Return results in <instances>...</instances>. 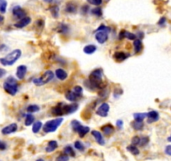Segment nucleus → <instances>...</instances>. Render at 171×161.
<instances>
[{"mask_svg":"<svg viewBox=\"0 0 171 161\" xmlns=\"http://www.w3.org/2000/svg\"><path fill=\"white\" fill-rule=\"evenodd\" d=\"M102 74L103 71L101 68L95 69L90 74L88 80L84 81V85L91 91L102 90L103 88H105L102 81Z\"/></svg>","mask_w":171,"mask_h":161,"instance_id":"nucleus-1","label":"nucleus"},{"mask_svg":"<svg viewBox=\"0 0 171 161\" xmlns=\"http://www.w3.org/2000/svg\"><path fill=\"white\" fill-rule=\"evenodd\" d=\"M21 55H22L21 50H19V49L13 50L12 52L9 53L5 57L0 58V63L2 64L4 66H13L20 58Z\"/></svg>","mask_w":171,"mask_h":161,"instance_id":"nucleus-2","label":"nucleus"},{"mask_svg":"<svg viewBox=\"0 0 171 161\" xmlns=\"http://www.w3.org/2000/svg\"><path fill=\"white\" fill-rule=\"evenodd\" d=\"M4 91L11 96H14L18 90V85L16 79L13 76H9L6 80L4 82Z\"/></svg>","mask_w":171,"mask_h":161,"instance_id":"nucleus-3","label":"nucleus"},{"mask_svg":"<svg viewBox=\"0 0 171 161\" xmlns=\"http://www.w3.org/2000/svg\"><path fill=\"white\" fill-rule=\"evenodd\" d=\"M63 120L64 119L62 118H55L53 120H50L46 122L44 124V127H43V129H44L45 133H49L55 132L57 130V128L61 125Z\"/></svg>","mask_w":171,"mask_h":161,"instance_id":"nucleus-4","label":"nucleus"},{"mask_svg":"<svg viewBox=\"0 0 171 161\" xmlns=\"http://www.w3.org/2000/svg\"><path fill=\"white\" fill-rule=\"evenodd\" d=\"M54 75H55V74H54L52 71H46L40 77H39V78H35V79L33 80V83H34L35 86H38L45 85V84H47L48 82H50V80H53Z\"/></svg>","mask_w":171,"mask_h":161,"instance_id":"nucleus-5","label":"nucleus"},{"mask_svg":"<svg viewBox=\"0 0 171 161\" xmlns=\"http://www.w3.org/2000/svg\"><path fill=\"white\" fill-rule=\"evenodd\" d=\"M61 108H62V111H63V114L69 115V114L74 113L75 112H77L78 108H79V105L76 102L72 103L71 104L61 103Z\"/></svg>","mask_w":171,"mask_h":161,"instance_id":"nucleus-6","label":"nucleus"},{"mask_svg":"<svg viewBox=\"0 0 171 161\" xmlns=\"http://www.w3.org/2000/svg\"><path fill=\"white\" fill-rule=\"evenodd\" d=\"M108 33L107 31L105 30H98L96 31L95 34V39L99 43V44H104L108 39Z\"/></svg>","mask_w":171,"mask_h":161,"instance_id":"nucleus-7","label":"nucleus"},{"mask_svg":"<svg viewBox=\"0 0 171 161\" xmlns=\"http://www.w3.org/2000/svg\"><path fill=\"white\" fill-rule=\"evenodd\" d=\"M110 110V106L107 103H102L96 110V114L102 118H106L108 115V112Z\"/></svg>","mask_w":171,"mask_h":161,"instance_id":"nucleus-8","label":"nucleus"},{"mask_svg":"<svg viewBox=\"0 0 171 161\" xmlns=\"http://www.w3.org/2000/svg\"><path fill=\"white\" fill-rule=\"evenodd\" d=\"M13 15L17 19H21L23 18L26 17V12L24 9H23L20 6H14L12 9Z\"/></svg>","mask_w":171,"mask_h":161,"instance_id":"nucleus-9","label":"nucleus"},{"mask_svg":"<svg viewBox=\"0 0 171 161\" xmlns=\"http://www.w3.org/2000/svg\"><path fill=\"white\" fill-rule=\"evenodd\" d=\"M17 130H18V125H17V123H11V124H9L8 126L4 127L1 130V132H2V133L4 135H9V134L15 133Z\"/></svg>","mask_w":171,"mask_h":161,"instance_id":"nucleus-10","label":"nucleus"},{"mask_svg":"<svg viewBox=\"0 0 171 161\" xmlns=\"http://www.w3.org/2000/svg\"><path fill=\"white\" fill-rule=\"evenodd\" d=\"M27 72V66L24 65H20L16 70V76L18 80H23Z\"/></svg>","mask_w":171,"mask_h":161,"instance_id":"nucleus-11","label":"nucleus"},{"mask_svg":"<svg viewBox=\"0 0 171 161\" xmlns=\"http://www.w3.org/2000/svg\"><path fill=\"white\" fill-rule=\"evenodd\" d=\"M31 23V19L30 17H24L21 19H19L16 24H14V27L18 28V29H23L24 27L28 26Z\"/></svg>","mask_w":171,"mask_h":161,"instance_id":"nucleus-12","label":"nucleus"},{"mask_svg":"<svg viewBox=\"0 0 171 161\" xmlns=\"http://www.w3.org/2000/svg\"><path fill=\"white\" fill-rule=\"evenodd\" d=\"M148 123H152L154 122H157L159 119V114L157 111H150L147 114Z\"/></svg>","mask_w":171,"mask_h":161,"instance_id":"nucleus-13","label":"nucleus"},{"mask_svg":"<svg viewBox=\"0 0 171 161\" xmlns=\"http://www.w3.org/2000/svg\"><path fill=\"white\" fill-rule=\"evenodd\" d=\"M92 136L96 139V143L99 144V145H104L105 144L104 138H103L102 134L99 131H97V130H92Z\"/></svg>","mask_w":171,"mask_h":161,"instance_id":"nucleus-14","label":"nucleus"},{"mask_svg":"<svg viewBox=\"0 0 171 161\" xmlns=\"http://www.w3.org/2000/svg\"><path fill=\"white\" fill-rule=\"evenodd\" d=\"M65 97L68 101H70L71 103L77 102V100H78V98H80L78 96H77V93L74 92L73 90H69V91H67L66 93H65Z\"/></svg>","mask_w":171,"mask_h":161,"instance_id":"nucleus-15","label":"nucleus"},{"mask_svg":"<svg viewBox=\"0 0 171 161\" xmlns=\"http://www.w3.org/2000/svg\"><path fill=\"white\" fill-rule=\"evenodd\" d=\"M129 57V55H128L127 53L124 52H116L113 56V58L117 61H123Z\"/></svg>","mask_w":171,"mask_h":161,"instance_id":"nucleus-16","label":"nucleus"},{"mask_svg":"<svg viewBox=\"0 0 171 161\" xmlns=\"http://www.w3.org/2000/svg\"><path fill=\"white\" fill-rule=\"evenodd\" d=\"M58 148V144L55 140H51L48 143L47 146L45 148V151L47 153H51Z\"/></svg>","mask_w":171,"mask_h":161,"instance_id":"nucleus-17","label":"nucleus"},{"mask_svg":"<svg viewBox=\"0 0 171 161\" xmlns=\"http://www.w3.org/2000/svg\"><path fill=\"white\" fill-rule=\"evenodd\" d=\"M65 11L67 12V13H69V14H75V13H77V5H76L74 3H72V2H69V3H67L66 5H65Z\"/></svg>","mask_w":171,"mask_h":161,"instance_id":"nucleus-18","label":"nucleus"},{"mask_svg":"<svg viewBox=\"0 0 171 161\" xmlns=\"http://www.w3.org/2000/svg\"><path fill=\"white\" fill-rule=\"evenodd\" d=\"M101 130H102V132H103V133L105 135L110 136L111 134H112V133L114 132V127L112 126V124L108 123V124H106V125L102 126Z\"/></svg>","mask_w":171,"mask_h":161,"instance_id":"nucleus-19","label":"nucleus"},{"mask_svg":"<svg viewBox=\"0 0 171 161\" xmlns=\"http://www.w3.org/2000/svg\"><path fill=\"white\" fill-rule=\"evenodd\" d=\"M55 76H56V77L60 80H65V79L67 78V76H68L67 72L65 71V70L60 69V68H59V69H57L55 71Z\"/></svg>","mask_w":171,"mask_h":161,"instance_id":"nucleus-20","label":"nucleus"},{"mask_svg":"<svg viewBox=\"0 0 171 161\" xmlns=\"http://www.w3.org/2000/svg\"><path fill=\"white\" fill-rule=\"evenodd\" d=\"M133 47H134V52L136 54H138L142 51L143 50V43L140 39H136L133 41Z\"/></svg>","mask_w":171,"mask_h":161,"instance_id":"nucleus-21","label":"nucleus"},{"mask_svg":"<svg viewBox=\"0 0 171 161\" xmlns=\"http://www.w3.org/2000/svg\"><path fill=\"white\" fill-rule=\"evenodd\" d=\"M96 51V46L95 45H87L83 48V51L87 55H92Z\"/></svg>","mask_w":171,"mask_h":161,"instance_id":"nucleus-22","label":"nucleus"},{"mask_svg":"<svg viewBox=\"0 0 171 161\" xmlns=\"http://www.w3.org/2000/svg\"><path fill=\"white\" fill-rule=\"evenodd\" d=\"M90 132V128L89 127H85L82 126L81 124V126L79 127V128L77 129V133H78V134L80 135L81 138H83L86 134H87Z\"/></svg>","mask_w":171,"mask_h":161,"instance_id":"nucleus-23","label":"nucleus"},{"mask_svg":"<svg viewBox=\"0 0 171 161\" xmlns=\"http://www.w3.org/2000/svg\"><path fill=\"white\" fill-rule=\"evenodd\" d=\"M51 113H53V115L57 116V117L64 115L63 114V111H62V108H61V103L57 105L56 107H54L53 108L51 109Z\"/></svg>","mask_w":171,"mask_h":161,"instance_id":"nucleus-24","label":"nucleus"},{"mask_svg":"<svg viewBox=\"0 0 171 161\" xmlns=\"http://www.w3.org/2000/svg\"><path fill=\"white\" fill-rule=\"evenodd\" d=\"M131 125L133 127V129H135L137 131H140V130H143V127H144V124L143 122H140V121H133Z\"/></svg>","mask_w":171,"mask_h":161,"instance_id":"nucleus-25","label":"nucleus"},{"mask_svg":"<svg viewBox=\"0 0 171 161\" xmlns=\"http://www.w3.org/2000/svg\"><path fill=\"white\" fill-rule=\"evenodd\" d=\"M148 113H136L133 114V118L136 121H140L143 122L147 118Z\"/></svg>","mask_w":171,"mask_h":161,"instance_id":"nucleus-26","label":"nucleus"},{"mask_svg":"<svg viewBox=\"0 0 171 161\" xmlns=\"http://www.w3.org/2000/svg\"><path fill=\"white\" fill-rule=\"evenodd\" d=\"M35 121V117L33 116L32 113H30L29 114H26L25 116V121H24V125L25 126H30Z\"/></svg>","mask_w":171,"mask_h":161,"instance_id":"nucleus-27","label":"nucleus"},{"mask_svg":"<svg viewBox=\"0 0 171 161\" xmlns=\"http://www.w3.org/2000/svg\"><path fill=\"white\" fill-rule=\"evenodd\" d=\"M57 31H58V33H60V34H66L69 31V27H68L67 24H60L58 27H57Z\"/></svg>","mask_w":171,"mask_h":161,"instance_id":"nucleus-28","label":"nucleus"},{"mask_svg":"<svg viewBox=\"0 0 171 161\" xmlns=\"http://www.w3.org/2000/svg\"><path fill=\"white\" fill-rule=\"evenodd\" d=\"M42 125H43V123H42V122L40 121H37L35 123H34V124H33V127H32V131L34 133H39L40 131V129H41Z\"/></svg>","mask_w":171,"mask_h":161,"instance_id":"nucleus-29","label":"nucleus"},{"mask_svg":"<svg viewBox=\"0 0 171 161\" xmlns=\"http://www.w3.org/2000/svg\"><path fill=\"white\" fill-rule=\"evenodd\" d=\"M63 151H64V154L66 155L71 156V157H75L76 156V153L71 146H65Z\"/></svg>","mask_w":171,"mask_h":161,"instance_id":"nucleus-30","label":"nucleus"},{"mask_svg":"<svg viewBox=\"0 0 171 161\" xmlns=\"http://www.w3.org/2000/svg\"><path fill=\"white\" fill-rule=\"evenodd\" d=\"M127 150L133 155H139V150L136 147V145H133V144L129 145V146L127 147Z\"/></svg>","mask_w":171,"mask_h":161,"instance_id":"nucleus-31","label":"nucleus"},{"mask_svg":"<svg viewBox=\"0 0 171 161\" xmlns=\"http://www.w3.org/2000/svg\"><path fill=\"white\" fill-rule=\"evenodd\" d=\"M38 111H40V107H39L38 105H35V104L30 105V106L27 108V112H28V113H37Z\"/></svg>","mask_w":171,"mask_h":161,"instance_id":"nucleus-32","label":"nucleus"},{"mask_svg":"<svg viewBox=\"0 0 171 161\" xmlns=\"http://www.w3.org/2000/svg\"><path fill=\"white\" fill-rule=\"evenodd\" d=\"M7 6H8V3L6 0H0V13L1 14L6 13Z\"/></svg>","mask_w":171,"mask_h":161,"instance_id":"nucleus-33","label":"nucleus"},{"mask_svg":"<svg viewBox=\"0 0 171 161\" xmlns=\"http://www.w3.org/2000/svg\"><path fill=\"white\" fill-rule=\"evenodd\" d=\"M91 13L92 14L96 15V16H97V17H101L102 15V9H101L100 7H96V8L92 9L91 10Z\"/></svg>","mask_w":171,"mask_h":161,"instance_id":"nucleus-34","label":"nucleus"},{"mask_svg":"<svg viewBox=\"0 0 171 161\" xmlns=\"http://www.w3.org/2000/svg\"><path fill=\"white\" fill-rule=\"evenodd\" d=\"M124 38L126 39H128L130 40H134L137 38V35L135 34H133L129 31H127V30H124Z\"/></svg>","mask_w":171,"mask_h":161,"instance_id":"nucleus-35","label":"nucleus"},{"mask_svg":"<svg viewBox=\"0 0 171 161\" xmlns=\"http://www.w3.org/2000/svg\"><path fill=\"white\" fill-rule=\"evenodd\" d=\"M50 10L51 12V14H52V16L54 18H57L59 16V7L56 5L52 6L50 9Z\"/></svg>","mask_w":171,"mask_h":161,"instance_id":"nucleus-36","label":"nucleus"},{"mask_svg":"<svg viewBox=\"0 0 171 161\" xmlns=\"http://www.w3.org/2000/svg\"><path fill=\"white\" fill-rule=\"evenodd\" d=\"M81 124H82V123L77 120H72L71 122V128H72V129H73L75 132H77V129L79 128V127L81 126Z\"/></svg>","mask_w":171,"mask_h":161,"instance_id":"nucleus-37","label":"nucleus"},{"mask_svg":"<svg viewBox=\"0 0 171 161\" xmlns=\"http://www.w3.org/2000/svg\"><path fill=\"white\" fill-rule=\"evenodd\" d=\"M73 91L76 92L77 94V96L79 97V98H82L83 95V88L82 86H74V88H73Z\"/></svg>","mask_w":171,"mask_h":161,"instance_id":"nucleus-38","label":"nucleus"},{"mask_svg":"<svg viewBox=\"0 0 171 161\" xmlns=\"http://www.w3.org/2000/svg\"><path fill=\"white\" fill-rule=\"evenodd\" d=\"M74 146H75V148L77 150H79L81 152H83L85 150V146H84V144L81 141H76L75 144H74Z\"/></svg>","mask_w":171,"mask_h":161,"instance_id":"nucleus-39","label":"nucleus"},{"mask_svg":"<svg viewBox=\"0 0 171 161\" xmlns=\"http://www.w3.org/2000/svg\"><path fill=\"white\" fill-rule=\"evenodd\" d=\"M149 142V139L148 137H143V138H140V143H139V146L140 147H143L145 145H147Z\"/></svg>","mask_w":171,"mask_h":161,"instance_id":"nucleus-40","label":"nucleus"},{"mask_svg":"<svg viewBox=\"0 0 171 161\" xmlns=\"http://www.w3.org/2000/svg\"><path fill=\"white\" fill-rule=\"evenodd\" d=\"M90 4L95 6H100L102 3V0H87Z\"/></svg>","mask_w":171,"mask_h":161,"instance_id":"nucleus-41","label":"nucleus"},{"mask_svg":"<svg viewBox=\"0 0 171 161\" xmlns=\"http://www.w3.org/2000/svg\"><path fill=\"white\" fill-rule=\"evenodd\" d=\"M139 143H140V138L138 136H135L132 138V144L133 145L138 146V145H139Z\"/></svg>","mask_w":171,"mask_h":161,"instance_id":"nucleus-42","label":"nucleus"},{"mask_svg":"<svg viewBox=\"0 0 171 161\" xmlns=\"http://www.w3.org/2000/svg\"><path fill=\"white\" fill-rule=\"evenodd\" d=\"M56 160L58 161H67L69 160V156L66 155H61L59 157L56 158Z\"/></svg>","mask_w":171,"mask_h":161,"instance_id":"nucleus-43","label":"nucleus"},{"mask_svg":"<svg viewBox=\"0 0 171 161\" xmlns=\"http://www.w3.org/2000/svg\"><path fill=\"white\" fill-rule=\"evenodd\" d=\"M35 25L37 28L43 29V27H44V25H45V23H44V21H43L42 19H38V20L36 21Z\"/></svg>","mask_w":171,"mask_h":161,"instance_id":"nucleus-44","label":"nucleus"},{"mask_svg":"<svg viewBox=\"0 0 171 161\" xmlns=\"http://www.w3.org/2000/svg\"><path fill=\"white\" fill-rule=\"evenodd\" d=\"M89 10V6L88 5H83L82 7V13L83 14H87V12Z\"/></svg>","mask_w":171,"mask_h":161,"instance_id":"nucleus-45","label":"nucleus"},{"mask_svg":"<svg viewBox=\"0 0 171 161\" xmlns=\"http://www.w3.org/2000/svg\"><path fill=\"white\" fill-rule=\"evenodd\" d=\"M116 125H117V127H118V128L122 129V128H123V121L118 120L117 121V123H116Z\"/></svg>","mask_w":171,"mask_h":161,"instance_id":"nucleus-46","label":"nucleus"},{"mask_svg":"<svg viewBox=\"0 0 171 161\" xmlns=\"http://www.w3.org/2000/svg\"><path fill=\"white\" fill-rule=\"evenodd\" d=\"M165 152L166 155H171V145H168V146H166Z\"/></svg>","mask_w":171,"mask_h":161,"instance_id":"nucleus-47","label":"nucleus"},{"mask_svg":"<svg viewBox=\"0 0 171 161\" xmlns=\"http://www.w3.org/2000/svg\"><path fill=\"white\" fill-rule=\"evenodd\" d=\"M165 23H166V18L162 17L160 19H159V21L158 22V24H159V25H161V26H163V25H165Z\"/></svg>","mask_w":171,"mask_h":161,"instance_id":"nucleus-48","label":"nucleus"},{"mask_svg":"<svg viewBox=\"0 0 171 161\" xmlns=\"http://www.w3.org/2000/svg\"><path fill=\"white\" fill-rule=\"evenodd\" d=\"M7 148V145L5 143H4V142H1L0 141V150H6Z\"/></svg>","mask_w":171,"mask_h":161,"instance_id":"nucleus-49","label":"nucleus"},{"mask_svg":"<svg viewBox=\"0 0 171 161\" xmlns=\"http://www.w3.org/2000/svg\"><path fill=\"white\" fill-rule=\"evenodd\" d=\"M7 50H8L7 46H5V45H1V46H0V51L4 52L5 51H7Z\"/></svg>","mask_w":171,"mask_h":161,"instance_id":"nucleus-50","label":"nucleus"},{"mask_svg":"<svg viewBox=\"0 0 171 161\" xmlns=\"http://www.w3.org/2000/svg\"><path fill=\"white\" fill-rule=\"evenodd\" d=\"M118 37H119V39H120V40H123V39H124V29H123V30H121V31H120Z\"/></svg>","mask_w":171,"mask_h":161,"instance_id":"nucleus-51","label":"nucleus"},{"mask_svg":"<svg viewBox=\"0 0 171 161\" xmlns=\"http://www.w3.org/2000/svg\"><path fill=\"white\" fill-rule=\"evenodd\" d=\"M4 17L2 14H0V23L4 22Z\"/></svg>","mask_w":171,"mask_h":161,"instance_id":"nucleus-52","label":"nucleus"},{"mask_svg":"<svg viewBox=\"0 0 171 161\" xmlns=\"http://www.w3.org/2000/svg\"><path fill=\"white\" fill-rule=\"evenodd\" d=\"M168 141H169V142H171V136L168 138Z\"/></svg>","mask_w":171,"mask_h":161,"instance_id":"nucleus-53","label":"nucleus"}]
</instances>
